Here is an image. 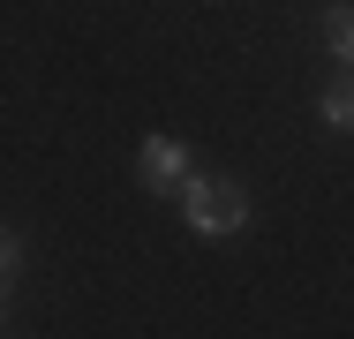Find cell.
Listing matches in <instances>:
<instances>
[{"label": "cell", "instance_id": "cell-1", "mask_svg": "<svg viewBox=\"0 0 354 339\" xmlns=\"http://www.w3.org/2000/svg\"><path fill=\"white\" fill-rule=\"evenodd\" d=\"M174 203H181L189 234H204V241H226V234H241V226L257 219V203L241 196L234 181H218V174H189V181L174 189Z\"/></svg>", "mask_w": 354, "mask_h": 339}, {"label": "cell", "instance_id": "cell-2", "mask_svg": "<svg viewBox=\"0 0 354 339\" xmlns=\"http://www.w3.org/2000/svg\"><path fill=\"white\" fill-rule=\"evenodd\" d=\"M189 174H196V158H189L181 136H143V143H136V181L151 189V196H174Z\"/></svg>", "mask_w": 354, "mask_h": 339}, {"label": "cell", "instance_id": "cell-3", "mask_svg": "<svg viewBox=\"0 0 354 339\" xmlns=\"http://www.w3.org/2000/svg\"><path fill=\"white\" fill-rule=\"evenodd\" d=\"M317 113H324V129H332V136H347L354 129V91H347V83H332V91L317 98Z\"/></svg>", "mask_w": 354, "mask_h": 339}, {"label": "cell", "instance_id": "cell-4", "mask_svg": "<svg viewBox=\"0 0 354 339\" xmlns=\"http://www.w3.org/2000/svg\"><path fill=\"white\" fill-rule=\"evenodd\" d=\"M324 53H332V61H354V15H347V8L324 15Z\"/></svg>", "mask_w": 354, "mask_h": 339}, {"label": "cell", "instance_id": "cell-5", "mask_svg": "<svg viewBox=\"0 0 354 339\" xmlns=\"http://www.w3.org/2000/svg\"><path fill=\"white\" fill-rule=\"evenodd\" d=\"M15 271H23V241H15V234H0V286H8Z\"/></svg>", "mask_w": 354, "mask_h": 339}]
</instances>
